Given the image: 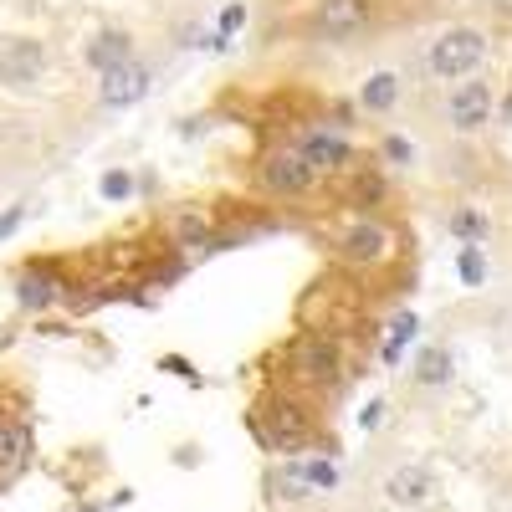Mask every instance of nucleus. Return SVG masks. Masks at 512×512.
<instances>
[{"label":"nucleus","mask_w":512,"mask_h":512,"mask_svg":"<svg viewBox=\"0 0 512 512\" xmlns=\"http://www.w3.org/2000/svg\"><path fill=\"white\" fill-rule=\"evenodd\" d=\"M431 492H436V477H431V466H420V461L415 466H400V472L384 482V497L400 502V507H415V502H425Z\"/></svg>","instance_id":"obj_12"},{"label":"nucleus","mask_w":512,"mask_h":512,"mask_svg":"<svg viewBox=\"0 0 512 512\" xmlns=\"http://www.w3.org/2000/svg\"><path fill=\"white\" fill-rule=\"evenodd\" d=\"M415 328H420V323H415L410 313L390 323V338H384V364H400V354H405V344L415 338Z\"/></svg>","instance_id":"obj_18"},{"label":"nucleus","mask_w":512,"mask_h":512,"mask_svg":"<svg viewBox=\"0 0 512 512\" xmlns=\"http://www.w3.org/2000/svg\"><path fill=\"white\" fill-rule=\"evenodd\" d=\"M369 21H374V0H313L308 31L344 41V36H359Z\"/></svg>","instance_id":"obj_5"},{"label":"nucleus","mask_w":512,"mask_h":512,"mask_svg":"<svg viewBox=\"0 0 512 512\" xmlns=\"http://www.w3.org/2000/svg\"><path fill=\"white\" fill-rule=\"evenodd\" d=\"M379 420H384V400H369V405H364V415H359V425H364V431H374Z\"/></svg>","instance_id":"obj_24"},{"label":"nucleus","mask_w":512,"mask_h":512,"mask_svg":"<svg viewBox=\"0 0 512 512\" xmlns=\"http://www.w3.org/2000/svg\"><path fill=\"white\" fill-rule=\"evenodd\" d=\"M21 221H26V205H11L6 216H0V241H6V236H11V231H16Z\"/></svg>","instance_id":"obj_23"},{"label":"nucleus","mask_w":512,"mask_h":512,"mask_svg":"<svg viewBox=\"0 0 512 512\" xmlns=\"http://www.w3.org/2000/svg\"><path fill=\"white\" fill-rule=\"evenodd\" d=\"M456 267H461V282H472V287H477V282L487 277V262H482V251H477V246H466Z\"/></svg>","instance_id":"obj_20"},{"label":"nucleus","mask_w":512,"mask_h":512,"mask_svg":"<svg viewBox=\"0 0 512 512\" xmlns=\"http://www.w3.org/2000/svg\"><path fill=\"white\" fill-rule=\"evenodd\" d=\"M287 374L313 384V390H333L344 379V354L328 333H297L287 344Z\"/></svg>","instance_id":"obj_1"},{"label":"nucleus","mask_w":512,"mask_h":512,"mask_svg":"<svg viewBox=\"0 0 512 512\" xmlns=\"http://www.w3.org/2000/svg\"><path fill=\"white\" fill-rule=\"evenodd\" d=\"M379 154L390 159V164H410V159H415V149H410L405 139H384V144H379Z\"/></svg>","instance_id":"obj_22"},{"label":"nucleus","mask_w":512,"mask_h":512,"mask_svg":"<svg viewBox=\"0 0 512 512\" xmlns=\"http://www.w3.org/2000/svg\"><path fill=\"white\" fill-rule=\"evenodd\" d=\"M256 180H262V190L277 195V200H297V195L313 190V169L303 164V154H297L292 144H282L256 164Z\"/></svg>","instance_id":"obj_3"},{"label":"nucleus","mask_w":512,"mask_h":512,"mask_svg":"<svg viewBox=\"0 0 512 512\" xmlns=\"http://www.w3.org/2000/svg\"><path fill=\"white\" fill-rule=\"evenodd\" d=\"M103 195L108 200H128V195H134V180H128L123 169H113V175H103Z\"/></svg>","instance_id":"obj_21"},{"label":"nucleus","mask_w":512,"mask_h":512,"mask_svg":"<svg viewBox=\"0 0 512 512\" xmlns=\"http://www.w3.org/2000/svg\"><path fill=\"white\" fill-rule=\"evenodd\" d=\"M123 62H134V36L128 31H98L93 47H88V67L93 72H113Z\"/></svg>","instance_id":"obj_13"},{"label":"nucleus","mask_w":512,"mask_h":512,"mask_svg":"<svg viewBox=\"0 0 512 512\" xmlns=\"http://www.w3.org/2000/svg\"><path fill=\"white\" fill-rule=\"evenodd\" d=\"M169 241L190 246V251H210L216 246V221H210L205 210H175V216H169Z\"/></svg>","instance_id":"obj_11"},{"label":"nucleus","mask_w":512,"mask_h":512,"mask_svg":"<svg viewBox=\"0 0 512 512\" xmlns=\"http://www.w3.org/2000/svg\"><path fill=\"white\" fill-rule=\"evenodd\" d=\"M26 456H31V436L21 431V425H0V472L26 466Z\"/></svg>","instance_id":"obj_16"},{"label":"nucleus","mask_w":512,"mask_h":512,"mask_svg":"<svg viewBox=\"0 0 512 512\" xmlns=\"http://www.w3.org/2000/svg\"><path fill=\"white\" fill-rule=\"evenodd\" d=\"M451 231L466 236V241H482L492 226H487V216H477V210H456V216H451Z\"/></svg>","instance_id":"obj_19"},{"label":"nucleus","mask_w":512,"mask_h":512,"mask_svg":"<svg viewBox=\"0 0 512 512\" xmlns=\"http://www.w3.org/2000/svg\"><path fill=\"white\" fill-rule=\"evenodd\" d=\"M256 431H262V441H267L272 451H297V446L313 436V420L303 415V405L272 400L267 410H256Z\"/></svg>","instance_id":"obj_4"},{"label":"nucleus","mask_w":512,"mask_h":512,"mask_svg":"<svg viewBox=\"0 0 512 512\" xmlns=\"http://www.w3.org/2000/svg\"><path fill=\"white\" fill-rule=\"evenodd\" d=\"M57 272L52 267H36V272H26L21 277V303L26 308H47V303H57Z\"/></svg>","instance_id":"obj_15"},{"label":"nucleus","mask_w":512,"mask_h":512,"mask_svg":"<svg viewBox=\"0 0 512 512\" xmlns=\"http://www.w3.org/2000/svg\"><path fill=\"white\" fill-rule=\"evenodd\" d=\"M338 256H344L349 267H379V262L395 256V236L384 226H374V221H359L354 231L338 236Z\"/></svg>","instance_id":"obj_8"},{"label":"nucleus","mask_w":512,"mask_h":512,"mask_svg":"<svg viewBox=\"0 0 512 512\" xmlns=\"http://www.w3.org/2000/svg\"><path fill=\"white\" fill-rule=\"evenodd\" d=\"M446 118H451L456 134H477V128H487L492 123V88L477 82V77H466L461 88H451V98H446Z\"/></svg>","instance_id":"obj_6"},{"label":"nucleus","mask_w":512,"mask_h":512,"mask_svg":"<svg viewBox=\"0 0 512 512\" xmlns=\"http://www.w3.org/2000/svg\"><path fill=\"white\" fill-rule=\"evenodd\" d=\"M297 154H303V164L313 169V180H333V175H349V169H359L354 149L344 134H313L297 144Z\"/></svg>","instance_id":"obj_7"},{"label":"nucleus","mask_w":512,"mask_h":512,"mask_svg":"<svg viewBox=\"0 0 512 512\" xmlns=\"http://www.w3.org/2000/svg\"><path fill=\"white\" fill-rule=\"evenodd\" d=\"M241 21H246V6H231V11L221 16V36H231V31H236Z\"/></svg>","instance_id":"obj_25"},{"label":"nucleus","mask_w":512,"mask_h":512,"mask_svg":"<svg viewBox=\"0 0 512 512\" xmlns=\"http://www.w3.org/2000/svg\"><path fill=\"white\" fill-rule=\"evenodd\" d=\"M41 72H47V47H41V41L21 36V41L0 47V82H6V88H31Z\"/></svg>","instance_id":"obj_9"},{"label":"nucleus","mask_w":512,"mask_h":512,"mask_svg":"<svg viewBox=\"0 0 512 512\" xmlns=\"http://www.w3.org/2000/svg\"><path fill=\"white\" fill-rule=\"evenodd\" d=\"M482 6H507V0H482Z\"/></svg>","instance_id":"obj_26"},{"label":"nucleus","mask_w":512,"mask_h":512,"mask_svg":"<svg viewBox=\"0 0 512 512\" xmlns=\"http://www.w3.org/2000/svg\"><path fill=\"white\" fill-rule=\"evenodd\" d=\"M149 88H154V72L139 57L113 67V72H103V103L108 108H134L139 98H149Z\"/></svg>","instance_id":"obj_10"},{"label":"nucleus","mask_w":512,"mask_h":512,"mask_svg":"<svg viewBox=\"0 0 512 512\" xmlns=\"http://www.w3.org/2000/svg\"><path fill=\"white\" fill-rule=\"evenodd\" d=\"M482 62H487V36L477 26H451L431 41V72L446 77V82L472 77Z\"/></svg>","instance_id":"obj_2"},{"label":"nucleus","mask_w":512,"mask_h":512,"mask_svg":"<svg viewBox=\"0 0 512 512\" xmlns=\"http://www.w3.org/2000/svg\"><path fill=\"white\" fill-rule=\"evenodd\" d=\"M359 103H364L369 113H390V108L400 103V77H395V72H374V77L364 82Z\"/></svg>","instance_id":"obj_14"},{"label":"nucleus","mask_w":512,"mask_h":512,"mask_svg":"<svg viewBox=\"0 0 512 512\" xmlns=\"http://www.w3.org/2000/svg\"><path fill=\"white\" fill-rule=\"evenodd\" d=\"M415 384H425V390L451 384V354H446V349H425V354L415 359Z\"/></svg>","instance_id":"obj_17"}]
</instances>
